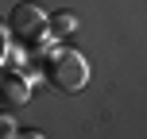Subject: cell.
Instances as JSON below:
<instances>
[{"label":"cell","mask_w":147,"mask_h":139,"mask_svg":"<svg viewBox=\"0 0 147 139\" xmlns=\"http://www.w3.org/2000/svg\"><path fill=\"white\" fill-rule=\"evenodd\" d=\"M47 77H51L62 93H81V89L89 85V62H85V54L62 46V50H54L51 62H47Z\"/></svg>","instance_id":"cell-1"},{"label":"cell","mask_w":147,"mask_h":139,"mask_svg":"<svg viewBox=\"0 0 147 139\" xmlns=\"http://www.w3.org/2000/svg\"><path fill=\"white\" fill-rule=\"evenodd\" d=\"M8 35L20 39V43H27V46H39L51 35V19H47V12L39 4L23 0V4H16L12 15H8Z\"/></svg>","instance_id":"cell-2"},{"label":"cell","mask_w":147,"mask_h":139,"mask_svg":"<svg viewBox=\"0 0 147 139\" xmlns=\"http://www.w3.org/2000/svg\"><path fill=\"white\" fill-rule=\"evenodd\" d=\"M0 101L8 104H27L31 101V81L20 70H0Z\"/></svg>","instance_id":"cell-3"},{"label":"cell","mask_w":147,"mask_h":139,"mask_svg":"<svg viewBox=\"0 0 147 139\" xmlns=\"http://www.w3.org/2000/svg\"><path fill=\"white\" fill-rule=\"evenodd\" d=\"M74 23H78L74 15H58V19H51V27L54 31H74Z\"/></svg>","instance_id":"cell-4"},{"label":"cell","mask_w":147,"mask_h":139,"mask_svg":"<svg viewBox=\"0 0 147 139\" xmlns=\"http://www.w3.org/2000/svg\"><path fill=\"white\" fill-rule=\"evenodd\" d=\"M4 54H8V23L0 27V62H4Z\"/></svg>","instance_id":"cell-5"},{"label":"cell","mask_w":147,"mask_h":139,"mask_svg":"<svg viewBox=\"0 0 147 139\" xmlns=\"http://www.w3.org/2000/svg\"><path fill=\"white\" fill-rule=\"evenodd\" d=\"M0 135H16V124L8 116H0Z\"/></svg>","instance_id":"cell-6"}]
</instances>
